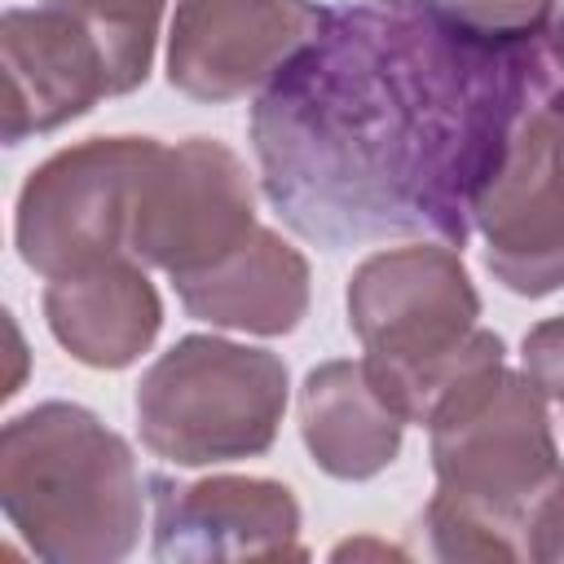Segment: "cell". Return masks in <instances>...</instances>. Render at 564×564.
<instances>
[{"label":"cell","mask_w":564,"mask_h":564,"mask_svg":"<svg viewBox=\"0 0 564 564\" xmlns=\"http://www.w3.org/2000/svg\"><path fill=\"white\" fill-rule=\"evenodd\" d=\"M546 79L542 40L480 35L441 0H344L251 106L264 198L322 247H463Z\"/></svg>","instance_id":"6da1fadb"},{"label":"cell","mask_w":564,"mask_h":564,"mask_svg":"<svg viewBox=\"0 0 564 564\" xmlns=\"http://www.w3.org/2000/svg\"><path fill=\"white\" fill-rule=\"evenodd\" d=\"M436 494L423 507L441 560H524V533L564 485L542 388L502 357L463 375L427 419Z\"/></svg>","instance_id":"7a4b0ae2"},{"label":"cell","mask_w":564,"mask_h":564,"mask_svg":"<svg viewBox=\"0 0 564 564\" xmlns=\"http://www.w3.org/2000/svg\"><path fill=\"white\" fill-rule=\"evenodd\" d=\"M0 507L48 564L123 560L145 520V480L119 432L93 410L44 401L4 423Z\"/></svg>","instance_id":"3957f363"},{"label":"cell","mask_w":564,"mask_h":564,"mask_svg":"<svg viewBox=\"0 0 564 564\" xmlns=\"http://www.w3.org/2000/svg\"><path fill=\"white\" fill-rule=\"evenodd\" d=\"M480 295L458 247H388L357 264L348 282V326L366 366L405 423H427L441 397L485 361L502 339L476 326Z\"/></svg>","instance_id":"277c9868"},{"label":"cell","mask_w":564,"mask_h":564,"mask_svg":"<svg viewBox=\"0 0 564 564\" xmlns=\"http://www.w3.org/2000/svg\"><path fill=\"white\" fill-rule=\"evenodd\" d=\"M141 445L172 467L256 458L286 410V366L269 348L216 335L176 339L132 397Z\"/></svg>","instance_id":"5b68a950"},{"label":"cell","mask_w":564,"mask_h":564,"mask_svg":"<svg viewBox=\"0 0 564 564\" xmlns=\"http://www.w3.org/2000/svg\"><path fill=\"white\" fill-rule=\"evenodd\" d=\"M159 150L154 137H93L44 159L18 194L13 238L22 264L57 278L132 256V212Z\"/></svg>","instance_id":"8992f818"},{"label":"cell","mask_w":564,"mask_h":564,"mask_svg":"<svg viewBox=\"0 0 564 564\" xmlns=\"http://www.w3.org/2000/svg\"><path fill=\"white\" fill-rule=\"evenodd\" d=\"M471 229L507 291L542 300L564 286V88L555 79L524 106L471 207Z\"/></svg>","instance_id":"52a82bcc"},{"label":"cell","mask_w":564,"mask_h":564,"mask_svg":"<svg viewBox=\"0 0 564 564\" xmlns=\"http://www.w3.org/2000/svg\"><path fill=\"white\" fill-rule=\"evenodd\" d=\"M256 234V189L242 159L207 137L163 145L150 163L128 251L163 269L172 282L189 278Z\"/></svg>","instance_id":"ba28073f"},{"label":"cell","mask_w":564,"mask_h":564,"mask_svg":"<svg viewBox=\"0 0 564 564\" xmlns=\"http://www.w3.org/2000/svg\"><path fill=\"white\" fill-rule=\"evenodd\" d=\"M4 145L57 132L88 115L101 97H119V70L106 40L70 0H40L35 9H4Z\"/></svg>","instance_id":"9c48e42d"},{"label":"cell","mask_w":564,"mask_h":564,"mask_svg":"<svg viewBox=\"0 0 564 564\" xmlns=\"http://www.w3.org/2000/svg\"><path fill=\"white\" fill-rule=\"evenodd\" d=\"M326 22L313 0H176L167 84L194 101L260 93Z\"/></svg>","instance_id":"30bf717a"},{"label":"cell","mask_w":564,"mask_h":564,"mask_svg":"<svg viewBox=\"0 0 564 564\" xmlns=\"http://www.w3.org/2000/svg\"><path fill=\"white\" fill-rule=\"evenodd\" d=\"M150 489L159 560H304L300 502L278 480L154 476Z\"/></svg>","instance_id":"8fae6325"},{"label":"cell","mask_w":564,"mask_h":564,"mask_svg":"<svg viewBox=\"0 0 564 564\" xmlns=\"http://www.w3.org/2000/svg\"><path fill=\"white\" fill-rule=\"evenodd\" d=\"M44 322L75 361L93 370H123L154 344L163 300L137 256H110L48 278Z\"/></svg>","instance_id":"7c38bea8"},{"label":"cell","mask_w":564,"mask_h":564,"mask_svg":"<svg viewBox=\"0 0 564 564\" xmlns=\"http://www.w3.org/2000/svg\"><path fill=\"white\" fill-rule=\"evenodd\" d=\"M172 286L189 317L247 335H286L308 313V260L264 225L229 256Z\"/></svg>","instance_id":"4fadbf2b"},{"label":"cell","mask_w":564,"mask_h":564,"mask_svg":"<svg viewBox=\"0 0 564 564\" xmlns=\"http://www.w3.org/2000/svg\"><path fill=\"white\" fill-rule=\"evenodd\" d=\"M300 436L335 480H370L397 454L405 414L383 397L366 361H322L300 388Z\"/></svg>","instance_id":"5bb4252c"},{"label":"cell","mask_w":564,"mask_h":564,"mask_svg":"<svg viewBox=\"0 0 564 564\" xmlns=\"http://www.w3.org/2000/svg\"><path fill=\"white\" fill-rule=\"evenodd\" d=\"M70 4H75V9L93 22V31L106 40L123 93L141 88L145 75H150V62H154L159 18H163V4H167V0H70Z\"/></svg>","instance_id":"9a60e30c"},{"label":"cell","mask_w":564,"mask_h":564,"mask_svg":"<svg viewBox=\"0 0 564 564\" xmlns=\"http://www.w3.org/2000/svg\"><path fill=\"white\" fill-rule=\"evenodd\" d=\"M441 4L458 22L494 40H542L555 18V0H441Z\"/></svg>","instance_id":"2e32d148"},{"label":"cell","mask_w":564,"mask_h":564,"mask_svg":"<svg viewBox=\"0 0 564 564\" xmlns=\"http://www.w3.org/2000/svg\"><path fill=\"white\" fill-rule=\"evenodd\" d=\"M524 375L542 388V397L564 414V313L538 322L524 335Z\"/></svg>","instance_id":"e0dca14e"},{"label":"cell","mask_w":564,"mask_h":564,"mask_svg":"<svg viewBox=\"0 0 564 564\" xmlns=\"http://www.w3.org/2000/svg\"><path fill=\"white\" fill-rule=\"evenodd\" d=\"M524 560H542V564L564 560V485L533 516V524L524 533Z\"/></svg>","instance_id":"ac0fdd59"},{"label":"cell","mask_w":564,"mask_h":564,"mask_svg":"<svg viewBox=\"0 0 564 564\" xmlns=\"http://www.w3.org/2000/svg\"><path fill=\"white\" fill-rule=\"evenodd\" d=\"M542 48H546V62H551V75L564 79V9L551 18L546 35H542Z\"/></svg>","instance_id":"d6986e66"}]
</instances>
